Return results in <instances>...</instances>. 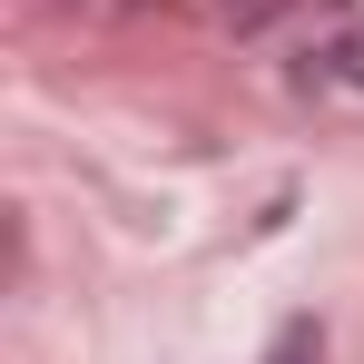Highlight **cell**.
<instances>
[{
	"instance_id": "1",
	"label": "cell",
	"mask_w": 364,
	"mask_h": 364,
	"mask_svg": "<svg viewBox=\"0 0 364 364\" xmlns=\"http://www.w3.org/2000/svg\"><path fill=\"white\" fill-rule=\"evenodd\" d=\"M266 364H325V325H315V315H286L276 345H266Z\"/></svg>"
},
{
	"instance_id": "2",
	"label": "cell",
	"mask_w": 364,
	"mask_h": 364,
	"mask_svg": "<svg viewBox=\"0 0 364 364\" xmlns=\"http://www.w3.org/2000/svg\"><path fill=\"white\" fill-rule=\"evenodd\" d=\"M335 79H355V89H364V30H345V40H335Z\"/></svg>"
},
{
	"instance_id": "3",
	"label": "cell",
	"mask_w": 364,
	"mask_h": 364,
	"mask_svg": "<svg viewBox=\"0 0 364 364\" xmlns=\"http://www.w3.org/2000/svg\"><path fill=\"white\" fill-rule=\"evenodd\" d=\"M227 10H276V0H227Z\"/></svg>"
}]
</instances>
